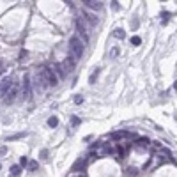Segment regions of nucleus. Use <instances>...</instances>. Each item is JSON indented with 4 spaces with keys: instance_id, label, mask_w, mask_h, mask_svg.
<instances>
[{
    "instance_id": "1",
    "label": "nucleus",
    "mask_w": 177,
    "mask_h": 177,
    "mask_svg": "<svg viewBox=\"0 0 177 177\" xmlns=\"http://www.w3.org/2000/svg\"><path fill=\"white\" fill-rule=\"evenodd\" d=\"M69 53L73 55L74 59H80V57L83 55V43H82L80 37L73 36V37L69 39Z\"/></svg>"
},
{
    "instance_id": "2",
    "label": "nucleus",
    "mask_w": 177,
    "mask_h": 177,
    "mask_svg": "<svg viewBox=\"0 0 177 177\" xmlns=\"http://www.w3.org/2000/svg\"><path fill=\"white\" fill-rule=\"evenodd\" d=\"M39 73L43 74V78L46 80V83H48V87H55V85L59 83V78L55 76V73H53V69H50V67H46V66H43L41 69H39Z\"/></svg>"
},
{
    "instance_id": "3",
    "label": "nucleus",
    "mask_w": 177,
    "mask_h": 177,
    "mask_svg": "<svg viewBox=\"0 0 177 177\" xmlns=\"http://www.w3.org/2000/svg\"><path fill=\"white\" fill-rule=\"evenodd\" d=\"M76 29H78V32H80V36L83 37V41L85 43L89 41V36H90V30H92V29L83 21V18H78V20H76Z\"/></svg>"
},
{
    "instance_id": "4",
    "label": "nucleus",
    "mask_w": 177,
    "mask_h": 177,
    "mask_svg": "<svg viewBox=\"0 0 177 177\" xmlns=\"http://www.w3.org/2000/svg\"><path fill=\"white\" fill-rule=\"evenodd\" d=\"M21 92H23V99H30L32 96V80L29 74L23 76V85H21Z\"/></svg>"
},
{
    "instance_id": "5",
    "label": "nucleus",
    "mask_w": 177,
    "mask_h": 177,
    "mask_svg": "<svg viewBox=\"0 0 177 177\" xmlns=\"http://www.w3.org/2000/svg\"><path fill=\"white\" fill-rule=\"evenodd\" d=\"M18 90H20V85L16 83V82H12V85H11V89L7 90V94L4 96V101H5V104H11L12 101H14V97H16V94H18Z\"/></svg>"
},
{
    "instance_id": "6",
    "label": "nucleus",
    "mask_w": 177,
    "mask_h": 177,
    "mask_svg": "<svg viewBox=\"0 0 177 177\" xmlns=\"http://www.w3.org/2000/svg\"><path fill=\"white\" fill-rule=\"evenodd\" d=\"M12 82H14V80H12V76H5V78H4V80L0 82V97L7 94V90L11 89Z\"/></svg>"
},
{
    "instance_id": "7",
    "label": "nucleus",
    "mask_w": 177,
    "mask_h": 177,
    "mask_svg": "<svg viewBox=\"0 0 177 177\" xmlns=\"http://www.w3.org/2000/svg\"><path fill=\"white\" fill-rule=\"evenodd\" d=\"M74 64H76V59H74L73 55L69 53V55L64 59V64H62V67H64V71H66V74L69 73V71H73V69H74Z\"/></svg>"
},
{
    "instance_id": "8",
    "label": "nucleus",
    "mask_w": 177,
    "mask_h": 177,
    "mask_svg": "<svg viewBox=\"0 0 177 177\" xmlns=\"http://www.w3.org/2000/svg\"><path fill=\"white\" fill-rule=\"evenodd\" d=\"M53 71H55V76L57 78H66V71H64V67H62V64H53Z\"/></svg>"
},
{
    "instance_id": "9",
    "label": "nucleus",
    "mask_w": 177,
    "mask_h": 177,
    "mask_svg": "<svg viewBox=\"0 0 177 177\" xmlns=\"http://www.w3.org/2000/svg\"><path fill=\"white\" fill-rule=\"evenodd\" d=\"M85 5H87L89 9H94V11H99L103 7V4H101V2H96V0H87Z\"/></svg>"
},
{
    "instance_id": "10",
    "label": "nucleus",
    "mask_w": 177,
    "mask_h": 177,
    "mask_svg": "<svg viewBox=\"0 0 177 177\" xmlns=\"http://www.w3.org/2000/svg\"><path fill=\"white\" fill-rule=\"evenodd\" d=\"M20 172H21L20 165H12V167H11V175L12 177H20Z\"/></svg>"
},
{
    "instance_id": "11",
    "label": "nucleus",
    "mask_w": 177,
    "mask_h": 177,
    "mask_svg": "<svg viewBox=\"0 0 177 177\" xmlns=\"http://www.w3.org/2000/svg\"><path fill=\"white\" fill-rule=\"evenodd\" d=\"M124 30H122V29H115L114 30V37H117V39H124Z\"/></svg>"
},
{
    "instance_id": "12",
    "label": "nucleus",
    "mask_w": 177,
    "mask_h": 177,
    "mask_svg": "<svg viewBox=\"0 0 177 177\" xmlns=\"http://www.w3.org/2000/svg\"><path fill=\"white\" fill-rule=\"evenodd\" d=\"M48 126H50V128L59 126V119H57V117H50V119H48Z\"/></svg>"
},
{
    "instance_id": "13",
    "label": "nucleus",
    "mask_w": 177,
    "mask_h": 177,
    "mask_svg": "<svg viewBox=\"0 0 177 177\" xmlns=\"http://www.w3.org/2000/svg\"><path fill=\"white\" fill-rule=\"evenodd\" d=\"M97 73H99V69H94V71H92L90 78H89V82H90V83H94V82H96V78H97Z\"/></svg>"
},
{
    "instance_id": "14",
    "label": "nucleus",
    "mask_w": 177,
    "mask_h": 177,
    "mask_svg": "<svg viewBox=\"0 0 177 177\" xmlns=\"http://www.w3.org/2000/svg\"><path fill=\"white\" fill-rule=\"evenodd\" d=\"M140 43H142V39H140L138 36H133V37H131V44H135V46H138Z\"/></svg>"
},
{
    "instance_id": "15",
    "label": "nucleus",
    "mask_w": 177,
    "mask_h": 177,
    "mask_svg": "<svg viewBox=\"0 0 177 177\" xmlns=\"http://www.w3.org/2000/svg\"><path fill=\"white\" fill-rule=\"evenodd\" d=\"M27 165H29V158H20V167H27Z\"/></svg>"
},
{
    "instance_id": "16",
    "label": "nucleus",
    "mask_w": 177,
    "mask_h": 177,
    "mask_svg": "<svg viewBox=\"0 0 177 177\" xmlns=\"http://www.w3.org/2000/svg\"><path fill=\"white\" fill-rule=\"evenodd\" d=\"M74 103L82 104V103H83V97H82V96H74Z\"/></svg>"
},
{
    "instance_id": "17",
    "label": "nucleus",
    "mask_w": 177,
    "mask_h": 177,
    "mask_svg": "<svg viewBox=\"0 0 177 177\" xmlns=\"http://www.w3.org/2000/svg\"><path fill=\"white\" fill-rule=\"evenodd\" d=\"M29 168H30L32 172H34V170L37 168V163H36V161H29Z\"/></svg>"
},
{
    "instance_id": "18",
    "label": "nucleus",
    "mask_w": 177,
    "mask_h": 177,
    "mask_svg": "<svg viewBox=\"0 0 177 177\" xmlns=\"http://www.w3.org/2000/svg\"><path fill=\"white\" fill-rule=\"evenodd\" d=\"M117 55H119V48H114V50L110 52V57H112V59H115Z\"/></svg>"
},
{
    "instance_id": "19",
    "label": "nucleus",
    "mask_w": 177,
    "mask_h": 177,
    "mask_svg": "<svg viewBox=\"0 0 177 177\" xmlns=\"http://www.w3.org/2000/svg\"><path fill=\"white\" fill-rule=\"evenodd\" d=\"M83 165H85V161H78V163L74 165V170H78V168H83Z\"/></svg>"
},
{
    "instance_id": "20",
    "label": "nucleus",
    "mask_w": 177,
    "mask_h": 177,
    "mask_svg": "<svg viewBox=\"0 0 177 177\" xmlns=\"http://www.w3.org/2000/svg\"><path fill=\"white\" fill-rule=\"evenodd\" d=\"M5 152H7V147H5V145H2V147H0V158L4 156Z\"/></svg>"
},
{
    "instance_id": "21",
    "label": "nucleus",
    "mask_w": 177,
    "mask_h": 177,
    "mask_svg": "<svg viewBox=\"0 0 177 177\" xmlns=\"http://www.w3.org/2000/svg\"><path fill=\"white\" fill-rule=\"evenodd\" d=\"M168 18H170V14L168 12H163V23H168Z\"/></svg>"
},
{
    "instance_id": "22",
    "label": "nucleus",
    "mask_w": 177,
    "mask_h": 177,
    "mask_svg": "<svg viewBox=\"0 0 177 177\" xmlns=\"http://www.w3.org/2000/svg\"><path fill=\"white\" fill-rule=\"evenodd\" d=\"M71 124H73V126H78V124H80V119H78V117H74L73 121H71Z\"/></svg>"
},
{
    "instance_id": "23",
    "label": "nucleus",
    "mask_w": 177,
    "mask_h": 177,
    "mask_svg": "<svg viewBox=\"0 0 177 177\" xmlns=\"http://www.w3.org/2000/svg\"><path fill=\"white\" fill-rule=\"evenodd\" d=\"M46 156H48V151H43V152H41V158H43V159H44V158H46Z\"/></svg>"
},
{
    "instance_id": "24",
    "label": "nucleus",
    "mask_w": 177,
    "mask_h": 177,
    "mask_svg": "<svg viewBox=\"0 0 177 177\" xmlns=\"http://www.w3.org/2000/svg\"><path fill=\"white\" fill-rule=\"evenodd\" d=\"M174 89H175V90H177V82H175V83H174Z\"/></svg>"
},
{
    "instance_id": "25",
    "label": "nucleus",
    "mask_w": 177,
    "mask_h": 177,
    "mask_svg": "<svg viewBox=\"0 0 177 177\" xmlns=\"http://www.w3.org/2000/svg\"><path fill=\"white\" fill-rule=\"evenodd\" d=\"M0 69H2V62H0Z\"/></svg>"
},
{
    "instance_id": "26",
    "label": "nucleus",
    "mask_w": 177,
    "mask_h": 177,
    "mask_svg": "<svg viewBox=\"0 0 177 177\" xmlns=\"http://www.w3.org/2000/svg\"><path fill=\"white\" fill-rule=\"evenodd\" d=\"M11 177H12V175H11Z\"/></svg>"
}]
</instances>
